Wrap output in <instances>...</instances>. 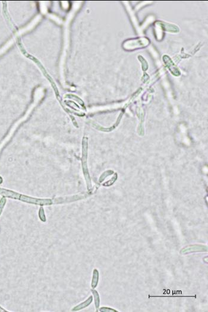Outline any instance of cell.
Instances as JSON below:
<instances>
[{"label":"cell","mask_w":208,"mask_h":312,"mask_svg":"<svg viewBox=\"0 0 208 312\" xmlns=\"http://www.w3.org/2000/svg\"><path fill=\"white\" fill-rule=\"evenodd\" d=\"M208 252V247L205 245H191L189 246H187L184 247L180 250V253L183 255H186L188 253H194V252Z\"/></svg>","instance_id":"6da1fadb"},{"label":"cell","mask_w":208,"mask_h":312,"mask_svg":"<svg viewBox=\"0 0 208 312\" xmlns=\"http://www.w3.org/2000/svg\"><path fill=\"white\" fill-rule=\"evenodd\" d=\"M22 200L32 204H35L37 205H49L52 203V202L50 200H44V199H34L31 198L26 196H22Z\"/></svg>","instance_id":"7a4b0ae2"},{"label":"cell","mask_w":208,"mask_h":312,"mask_svg":"<svg viewBox=\"0 0 208 312\" xmlns=\"http://www.w3.org/2000/svg\"><path fill=\"white\" fill-rule=\"evenodd\" d=\"M92 299H92V296L89 297V298H88V299L85 302H83L82 303H81V304L79 305L78 306H77L76 307H75V308L73 309V311H79V310H81V309H83L86 308L87 306H89V305L92 303Z\"/></svg>","instance_id":"3957f363"},{"label":"cell","mask_w":208,"mask_h":312,"mask_svg":"<svg viewBox=\"0 0 208 312\" xmlns=\"http://www.w3.org/2000/svg\"><path fill=\"white\" fill-rule=\"evenodd\" d=\"M98 281H99V272L97 269H95L93 272V277H92V284H91V286L93 289L97 287V286L98 284Z\"/></svg>","instance_id":"277c9868"},{"label":"cell","mask_w":208,"mask_h":312,"mask_svg":"<svg viewBox=\"0 0 208 312\" xmlns=\"http://www.w3.org/2000/svg\"><path fill=\"white\" fill-rule=\"evenodd\" d=\"M92 293L94 294V298H95V307H96V309L98 311V309H99V307H100V296H99V294L95 290H92Z\"/></svg>","instance_id":"5b68a950"},{"label":"cell","mask_w":208,"mask_h":312,"mask_svg":"<svg viewBox=\"0 0 208 312\" xmlns=\"http://www.w3.org/2000/svg\"><path fill=\"white\" fill-rule=\"evenodd\" d=\"M100 311L101 312H118V311L112 309V308H101L100 309Z\"/></svg>","instance_id":"8992f818"},{"label":"cell","mask_w":208,"mask_h":312,"mask_svg":"<svg viewBox=\"0 0 208 312\" xmlns=\"http://www.w3.org/2000/svg\"><path fill=\"white\" fill-rule=\"evenodd\" d=\"M149 297H195V296H149Z\"/></svg>","instance_id":"52a82bcc"}]
</instances>
